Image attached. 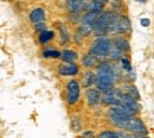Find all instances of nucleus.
Returning a JSON list of instances; mask_svg holds the SVG:
<instances>
[{"label":"nucleus","mask_w":154,"mask_h":138,"mask_svg":"<svg viewBox=\"0 0 154 138\" xmlns=\"http://www.w3.org/2000/svg\"><path fill=\"white\" fill-rule=\"evenodd\" d=\"M43 56L45 59H58L60 57V53L57 50H52V49H46L43 51Z\"/></svg>","instance_id":"19"},{"label":"nucleus","mask_w":154,"mask_h":138,"mask_svg":"<svg viewBox=\"0 0 154 138\" xmlns=\"http://www.w3.org/2000/svg\"><path fill=\"white\" fill-rule=\"evenodd\" d=\"M58 73L63 76H68V75H76L78 73V67L75 63H62L58 67Z\"/></svg>","instance_id":"8"},{"label":"nucleus","mask_w":154,"mask_h":138,"mask_svg":"<svg viewBox=\"0 0 154 138\" xmlns=\"http://www.w3.org/2000/svg\"><path fill=\"white\" fill-rule=\"evenodd\" d=\"M30 19L32 23L35 24H39V23H43L45 20V11L43 8H35L31 13H30Z\"/></svg>","instance_id":"10"},{"label":"nucleus","mask_w":154,"mask_h":138,"mask_svg":"<svg viewBox=\"0 0 154 138\" xmlns=\"http://www.w3.org/2000/svg\"><path fill=\"white\" fill-rule=\"evenodd\" d=\"M115 14L113 12H103L98 16L95 26H94V34L96 36H103L104 34L108 32V26L110 24V21L113 19Z\"/></svg>","instance_id":"6"},{"label":"nucleus","mask_w":154,"mask_h":138,"mask_svg":"<svg viewBox=\"0 0 154 138\" xmlns=\"http://www.w3.org/2000/svg\"><path fill=\"white\" fill-rule=\"evenodd\" d=\"M103 5H104V4H102V2H98V1H95V0H91V1L85 6V8H87L88 11H91V12L101 13V11H102V8H103Z\"/></svg>","instance_id":"15"},{"label":"nucleus","mask_w":154,"mask_h":138,"mask_svg":"<svg viewBox=\"0 0 154 138\" xmlns=\"http://www.w3.org/2000/svg\"><path fill=\"white\" fill-rule=\"evenodd\" d=\"M94 82H96V75L93 73V72H87L84 73L83 78H82V86L84 88H88L90 87Z\"/></svg>","instance_id":"13"},{"label":"nucleus","mask_w":154,"mask_h":138,"mask_svg":"<svg viewBox=\"0 0 154 138\" xmlns=\"http://www.w3.org/2000/svg\"><path fill=\"white\" fill-rule=\"evenodd\" d=\"M96 86L97 89L101 92H109L114 87L115 82V72L110 63L102 62L98 64L96 70Z\"/></svg>","instance_id":"1"},{"label":"nucleus","mask_w":154,"mask_h":138,"mask_svg":"<svg viewBox=\"0 0 154 138\" xmlns=\"http://www.w3.org/2000/svg\"><path fill=\"white\" fill-rule=\"evenodd\" d=\"M79 83L77 82L76 80H71L68 82L66 86V100L69 102V105H74L77 100L79 99Z\"/></svg>","instance_id":"7"},{"label":"nucleus","mask_w":154,"mask_h":138,"mask_svg":"<svg viewBox=\"0 0 154 138\" xmlns=\"http://www.w3.org/2000/svg\"><path fill=\"white\" fill-rule=\"evenodd\" d=\"M54 37H55V34H54V31H50V30H44V31L40 34V36H39L42 43L50 42Z\"/></svg>","instance_id":"18"},{"label":"nucleus","mask_w":154,"mask_h":138,"mask_svg":"<svg viewBox=\"0 0 154 138\" xmlns=\"http://www.w3.org/2000/svg\"><path fill=\"white\" fill-rule=\"evenodd\" d=\"M95 1H98V2H102V4H106L108 0H95Z\"/></svg>","instance_id":"24"},{"label":"nucleus","mask_w":154,"mask_h":138,"mask_svg":"<svg viewBox=\"0 0 154 138\" xmlns=\"http://www.w3.org/2000/svg\"><path fill=\"white\" fill-rule=\"evenodd\" d=\"M122 133L121 132H117V131H110V130H108V131H103V132H101L97 138H122Z\"/></svg>","instance_id":"17"},{"label":"nucleus","mask_w":154,"mask_h":138,"mask_svg":"<svg viewBox=\"0 0 154 138\" xmlns=\"http://www.w3.org/2000/svg\"><path fill=\"white\" fill-rule=\"evenodd\" d=\"M116 127L119 129H122L125 131H128V132H132L134 135L137 136H147L148 131H147V127L145 126L143 121L141 119L136 118V117H131V118H127L126 120H123L122 123H120Z\"/></svg>","instance_id":"2"},{"label":"nucleus","mask_w":154,"mask_h":138,"mask_svg":"<svg viewBox=\"0 0 154 138\" xmlns=\"http://www.w3.org/2000/svg\"><path fill=\"white\" fill-rule=\"evenodd\" d=\"M66 6L70 13H79V11L87 5L85 0H66Z\"/></svg>","instance_id":"9"},{"label":"nucleus","mask_w":154,"mask_h":138,"mask_svg":"<svg viewBox=\"0 0 154 138\" xmlns=\"http://www.w3.org/2000/svg\"><path fill=\"white\" fill-rule=\"evenodd\" d=\"M121 63H122V67H123V69H126V70H131L132 69V67H131V63H129V61L127 59H121Z\"/></svg>","instance_id":"20"},{"label":"nucleus","mask_w":154,"mask_h":138,"mask_svg":"<svg viewBox=\"0 0 154 138\" xmlns=\"http://www.w3.org/2000/svg\"><path fill=\"white\" fill-rule=\"evenodd\" d=\"M82 138H94V135H93V132L88 131V132H85V133L82 135Z\"/></svg>","instance_id":"22"},{"label":"nucleus","mask_w":154,"mask_h":138,"mask_svg":"<svg viewBox=\"0 0 154 138\" xmlns=\"http://www.w3.org/2000/svg\"><path fill=\"white\" fill-rule=\"evenodd\" d=\"M122 138H148L147 136H137V135H134L132 137H122Z\"/></svg>","instance_id":"23"},{"label":"nucleus","mask_w":154,"mask_h":138,"mask_svg":"<svg viewBox=\"0 0 154 138\" xmlns=\"http://www.w3.org/2000/svg\"><path fill=\"white\" fill-rule=\"evenodd\" d=\"M113 43L108 38H97L90 47V54L95 55L97 57H104L107 56L112 50Z\"/></svg>","instance_id":"5"},{"label":"nucleus","mask_w":154,"mask_h":138,"mask_svg":"<svg viewBox=\"0 0 154 138\" xmlns=\"http://www.w3.org/2000/svg\"><path fill=\"white\" fill-rule=\"evenodd\" d=\"M60 59L64 62L68 63H74L77 59V54L72 50H64L63 53H60Z\"/></svg>","instance_id":"14"},{"label":"nucleus","mask_w":154,"mask_h":138,"mask_svg":"<svg viewBox=\"0 0 154 138\" xmlns=\"http://www.w3.org/2000/svg\"><path fill=\"white\" fill-rule=\"evenodd\" d=\"M131 31V21L125 16L115 14L108 26V34L110 35H123Z\"/></svg>","instance_id":"3"},{"label":"nucleus","mask_w":154,"mask_h":138,"mask_svg":"<svg viewBox=\"0 0 154 138\" xmlns=\"http://www.w3.org/2000/svg\"><path fill=\"white\" fill-rule=\"evenodd\" d=\"M113 47H115L116 49L122 54V53H127L129 50V44L127 40L122 38V37H116L113 42Z\"/></svg>","instance_id":"11"},{"label":"nucleus","mask_w":154,"mask_h":138,"mask_svg":"<svg viewBox=\"0 0 154 138\" xmlns=\"http://www.w3.org/2000/svg\"><path fill=\"white\" fill-rule=\"evenodd\" d=\"M134 110L127 107V106H115V107H112L109 108L108 111V117L112 120V123L117 126L120 123H122L123 120H126L127 118H131V117H134L135 116Z\"/></svg>","instance_id":"4"},{"label":"nucleus","mask_w":154,"mask_h":138,"mask_svg":"<svg viewBox=\"0 0 154 138\" xmlns=\"http://www.w3.org/2000/svg\"><path fill=\"white\" fill-rule=\"evenodd\" d=\"M101 94H100V91L98 89H89L88 92H87V100H88V105H90V106H95L98 104V101H100V97Z\"/></svg>","instance_id":"12"},{"label":"nucleus","mask_w":154,"mask_h":138,"mask_svg":"<svg viewBox=\"0 0 154 138\" xmlns=\"http://www.w3.org/2000/svg\"><path fill=\"white\" fill-rule=\"evenodd\" d=\"M82 63H83L85 67H88V68L95 67V66L97 64L96 56H95V55H93V54H88V55H85V56L83 57Z\"/></svg>","instance_id":"16"},{"label":"nucleus","mask_w":154,"mask_h":138,"mask_svg":"<svg viewBox=\"0 0 154 138\" xmlns=\"http://www.w3.org/2000/svg\"><path fill=\"white\" fill-rule=\"evenodd\" d=\"M140 23H141V25H142L143 27H147V26H149V24H151L149 19H147V18H142V19L140 20Z\"/></svg>","instance_id":"21"}]
</instances>
